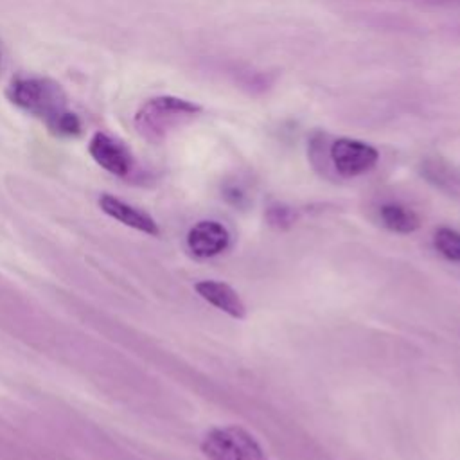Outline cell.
Instances as JSON below:
<instances>
[{
	"mask_svg": "<svg viewBox=\"0 0 460 460\" xmlns=\"http://www.w3.org/2000/svg\"><path fill=\"white\" fill-rule=\"evenodd\" d=\"M270 83H271V77H270L268 74H261V72H257V74H248V75L243 79V86H246V88H250V90H253V92H262V90H266V88L270 86Z\"/></svg>",
	"mask_w": 460,
	"mask_h": 460,
	"instance_id": "cell-13",
	"label": "cell"
},
{
	"mask_svg": "<svg viewBox=\"0 0 460 460\" xmlns=\"http://www.w3.org/2000/svg\"><path fill=\"white\" fill-rule=\"evenodd\" d=\"M295 210L288 205H271L268 210H266V219L271 226H277V228H288L295 223Z\"/></svg>",
	"mask_w": 460,
	"mask_h": 460,
	"instance_id": "cell-12",
	"label": "cell"
},
{
	"mask_svg": "<svg viewBox=\"0 0 460 460\" xmlns=\"http://www.w3.org/2000/svg\"><path fill=\"white\" fill-rule=\"evenodd\" d=\"M230 234L219 221H198L187 234V248L194 257L208 259L228 248Z\"/></svg>",
	"mask_w": 460,
	"mask_h": 460,
	"instance_id": "cell-6",
	"label": "cell"
},
{
	"mask_svg": "<svg viewBox=\"0 0 460 460\" xmlns=\"http://www.w3.org/2000/svg\"><path fill=\"white\" fill-rule=\"evenodd\" d=\"M203 108L176 95H156L144 101L133 115V126L149 142H162L172 129L196 119Z\"/></svg>",
	"mask_w": 460,
	"mask_h": 460,
	"instance_id": "cell-2",
	"label": "cell"
},
{
	"mask_svg": "<svg viewBox=\"0 0 460 460\" xmlns=\"http://www.w3.org/2000/svg\"><path fill=\"white\" fill-rule=\"evenodd\" d=\"M81 131H83L81 119L77 117V113H74L70 110L50 129V133L56 137H77V135H81Z\"/></svg>",
	"mask_w": 460,
	"mask_h": 460,
	"instance_id": "cell-11",
	"label": "cell"
},
{
	"mask_svg": "<svg viewBox=\"0 0 460 460\" xmlns=\"http://www.w3.org/2000/svg\"><path fill=\"white\" fill-rule=\"evenodd\" d=\"M90 156L108 172L126 178L133 171L135 160L131 151L117 138L104 131H95L88 142Z\"/></svg>",
	"mask_w": 460,
	"mask_h": 460,
	"instance_id": "cell-5",
	"label": "cell"
},
{
	"mask_svg": "<svg viewBox=\"0 0 460 460\" xmlns=\"http://www.w3.org/2000/svg\"><path fill=\"white\" fill-rule=\"evenodd\" d=\"M456 32H458V36H460V27H458V31H456Z\"/></svg>",
	"mask_w": 460,
	"mask_h": 460,
	"instance_id": "cell-14",
	"label": "cell"
},
{
	"mask_svg": "<svg viewBox=\"0 0 460 460\" xmlns=\"http://www.w3.org/2000/svg\"><path fill=\"white\" fill-rule=\"evenodd\" d=\"M5 97L20 110L43 120L49 131L68 111L66 92L58 81L50 77H14L5 90Z\"/></svg>",
	"mask_w": 460,
	"mask_h": 460,
	"instance_id": "cell-1",
	"label": "cell"
},
{
	"mask_svg": "<svg viewBox=\"0 0 460 460\" xmlns=\"http://www.w3.org/2000/svg\"><path fill=\"white\" fill-rule=\"evenodd\" d=\"M99 207L102 208V212H106L108 216H111L113 219L120 221L126 226H131L135 230H140L144 234L149 235H158L160 228L155 223V219L146 214L144 210L122 201L120 198H115L111 194H102L99 198Z\"/></svg>",
	"mask_w": 460,
	"mask_h": 460,
	"instance_id": "cell-7",
	"label": "cell"
},
{
	"mask_svg": "<svg viewBox=\"0 0 460 460\" xmlns=\"http://www.w3.org/2000/svg\"><path fill=\"white\" fill-rule=\"evenodd\" d=\"M201 451L208 460H268L253 435L237 426L210 429L201 440Z\"/></svg>",
	"mask_w": 460,
	"mask_h": 460,
	"instance_id": "cell-3",
	"label": "cell"
},
{
	"mask_svg": "<svg viewBox=\"0 0 460 460\" xmlns=\"http://www.w3.org/2000/svg\"><path fill=\"white\" fill-rule=\"evenodd\" d=\"M435 248L446 259L460 262V232L451 228H440L435 234Z\"/></svg>",
	"mask_w": 460,
	"mask_h": 460,
	"instance_id": "cell-10",
	"label": "cell"
},
{
	"mask_svg": "<svg viewBox=\"0 0 460 460\" xmlns=\"http://www.w3.org/2000/svg\"><path fill=\"white\" fill-rule=\"evenodd\" d=\"M379 217L388 230L397 232V234H411L420 226L419 216L411 208H408L401 203L381 205Z\"/></svg>",
	"mask_w": 460,
	"mask_h": 460,
	"instance_id": "cell-9",
	"label": "cell"
},
{
	"mask_svg": "<svg viewBox=\"0 0 460 460\" xmlns=\"http://www.w3.org/2000/svg\"><path fill=\"white\" fill-rule=\"evenodd\" d=\"M194 289L198 291V295L207 300L208 304H212L214 307L221 309L223 313L230 314L232 318H244L246 314V307L241 300V296L225 282L219 280H199L196 282Z\"/></svg>",
	"mask_w": 460,
	"mask_h": 460,
	"instance_id": "cell-8",
	"label": "cell"
},
{
	"mask_svg": "<svg viewBox=\"0 0 460 460\" xmlns=\"http://www.w3.org/2000/svg\"><path fill=\"white\" fill-rule=\"evenodd\" d=\"M329 162L332 169L343 178H354L368 172L379 160V153L374 146L354 140V138H336L329 149Z\"/></svg>",
	"mask_w": 460,
	"mask_h": 460,
	"instance_id": "cell-4",
	"label": "cell"
}]
</instances>
